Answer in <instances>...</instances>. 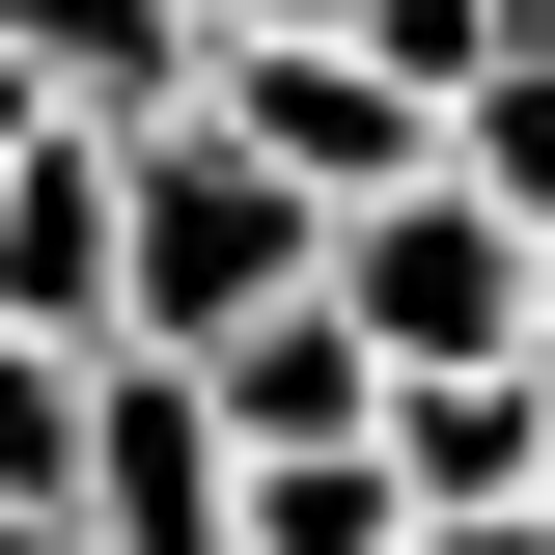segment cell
I'll use <instances>...</instances> for the list:
<instances>
[{"label": "cell", "instance_id": "cell-1", "mask_svg": "<svg viewBox=\"0 0 555 555\" xmlns=\"http://www.w3.org/2000/svg\"><path fill=\"white\" fill-rule=\"evenodd\" d=\"M306 250L334 222L278 195L222 112H167V139H112V306H139V361H222L250 306H306Z\"/></svg>", "mask_w": 555, "mask_h": 555}, {"label": "cell", "instance_id": "cell-2", "mask_svg": "<svg viewBox=\"0 0 555 555\" xmlns=\"http://www.w3.org/2000/svg\"><path fill=\"white\" fill-rule=\"evenodd\" d=\"M306 278H334V334L389 361V389H444V361H528V222H500V195H444V167H416V195H361Z\"/></svg>", "mask_w": 555, "mask_h": 555}, {"label": "cell", "instance_id": "cell-3", "mask_svg": "<svg viewBox=\"0 0 555 555\" xmlns=\"http://www.w3.org/2000/svg\"><path fill=\"white\" fill-rule=\"evenodd\" d=\"M195 112L250 139V167H278L306 222H361V195H416V167H444V112H416V83L361 56V28H250V56H222Z\"/></svg>", "mask_w": 555, "mask_h": 555}, {"label": "cell", "instance_id": "cell-4", "mask_svg": "<svg viewBox=\"0 0 555 555\" xmlns=\"http://www.w3.org/2000/svg\"><path fill=\"white\" fill-rule=\"evenodd\" d=\"M222 500H250V444H222L195 361H83V528L112 555H222Z\"/></svg>", "mask_w": 555, "mask_h": 555}, {"label": "cell", "instance_id": "cell-5", "mask_svg": "<svg viewBox=\"0 0 555 555\" xmlns=\"http://www.w3.org/2000/svg\"><path fill=\"white\" fill-rule=\"evenodd\" d=\"M0 334L28 361H139V306H112V139H28L0 167Z\"/></svg>", "mask_w": 555, "mask_h": 555}, {"label": "cell", "instance_id": "cell-6", "mask_svg": "<svg viewBox=\"0 0 555 555\" xmlns=\"http://www.w3.org/2000/svg\"><path fill=\"white\" fill-rule=\"evenodd\" d=\"M0 56H28L56 139H167V112L222 83V28H195V0H0Z\"/></svg>", "mask_w": 555, "mask_h": 555}, {"label": "cell", "instance_id": "cell-7", "mask_svg": "<svg viewBox=\"0 0 555 555\" xmlns=\"http://www.w3.org/2000/svg\"><path fill=\"white\" fill-rule=\"evenodd\" d=\"M195 389H222V444H250V473H278V444H389V361L334 334V278H306V306H250Z\"/></svg>", "mask_w": 555, "mask_h": 555}, {"label": "cell", "instance_id": "cell-8", "mask_svg": "<svg viewBox=\"0 0 555 555\" xmlns=\"http://www.w3.org/2000/svg\"><path fill=\"white\" fill-rule=\"evenodd\" d=\"M528 444H555V389H528V361H444V389H389L416 528H444V500H528Z\"/></svg>", "mask_w": 555, "mask_h": 555}, {"label": "cell", "instance_id": "cell-9", "mask_svg": "<svg viewBox=\"0 0 555 555\" xmlns=\"http://www.w3.org/2000/svg\"><path fill=\"white\" fill-rule=\"evenodd\" d=\"M222 555H416V473L389 444H278V473L222 500Z\"/></svg>", "mask_w": 555, "mask_h": 555}, {"label": "cell", "instance_id": "cell-10", "mask_svg": "<svg viewBox=\"0 0 555 555\" xmlns=\"http://www.w3.org/2000/svg\"><path fill=\"white\" fill-rule=\"evenodd\" d=\"M444 195H500V222L555 250V56H500L473 112H444Z\"/></svg>", "mask_w": 555, "mask_h": 555}, {"label": "cell", "instance_id": "cell-11", "mask_svg": "<svg viewBox=\"0 0 555 555\" xmlns=\"http://www.w3.org/2000/svg\"><path fill=\"white\" fill-rule=\"evenodd\" d=\"M334 28H361V56H389V83H416V112H473V83L528 56V0H334Z\"/></svg>", "mask_w": 555, "mask_h": 555}, {"label": "cell", "instance_id": "cell-12", "mask_svg": "<svg viewBox=\"0 0 555 555\" xmlns=\"http://www.w3.org/2000/svg\"><path fill=\"white\" fill-rule=\"evenodd\" d=\"M0 500H83V361L0 334Z\"/></svg>", "mask_w": 555, "mask_h": 555}, {"label": "cell", "instance_id": "cell-13", "mask_svg": "<svg viewBox=\"0 0 555 555\" xmlns=\"http://www.w3.org/2000/svg\"><path fill=\"white\" fill-rule=\"evenodd\" d=\"M416 555H555V528H528V500H444V528H416Z\"/></svg>", "mask_w": 555, "mask_h": 555}, {"label": "cell", "instance_id": "cell-14", "mask_svg": "<svg viewBox=\"0 0 555 555\" xmlns=\"http://www.w3.org/2000/svg\"><path fill=\"white\" fill-rule=\"evenodd\" d=\"M0 555H112V528H83V500H0Z\"/></svg>", "mask_w": 555, "mask_h": 555}, {"label": "cell", "instance_id": "cell-15", "mask_svg": "<svg viewBox=\"0 0 555 555\" xmlns=\"http://www.w3.org/2000/svg\"><path fill=\"white\" fill-rule=\"evenodd\" d=\"M195 28H222V56H250V28H334V0H195Z\"/></svg>", "mask_w": 555, "mask_h": 555}, {"label": "cell", "instance_id": "cell-16", "mask_svg": "<svg viewBox=\"0 0 555 555\" xmlns=\"http://www.w3.org/2000/svg\"><path fill=\"white\" fill-rule=\"evenodd\" d=\"M28 139H56V112H28V56H0V167H28Z\"/></svg>", "mask_w": 555, "mask_h": 555}, {"label": "cell", "instance_id": "cell-17", "mask_svg": "<svg viewBox=\"0 0 555 555\" xmlns=\"http://www.w3.org/2000/svg\"><path fill=\"white\" fill-rule=\"evenodd\" d=\"M528 528H555V444H528Z\"/></svg>", "mask_w": 555, "mask_h": 555}, {"label": "cell", "instance_id": "cell-18", "mask_svg": "<svg viewBox=\"0 0 555 555\" xmlns=\"http://www.w3.org/2000/svg\"><path fill=\"white\" fill-rule=\"evenodd\" d=\"M528 56H555V0H528Z\"/></svg>", "mask_w": 555, "mask_h": 555}]
</instances>
